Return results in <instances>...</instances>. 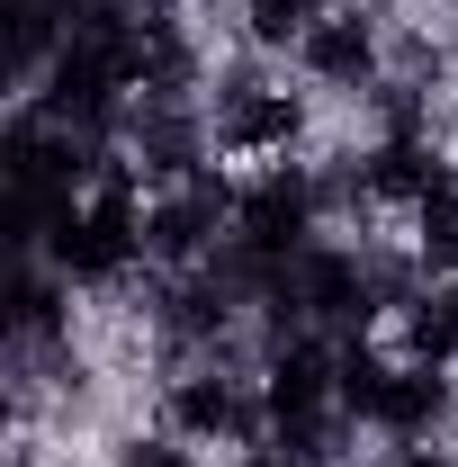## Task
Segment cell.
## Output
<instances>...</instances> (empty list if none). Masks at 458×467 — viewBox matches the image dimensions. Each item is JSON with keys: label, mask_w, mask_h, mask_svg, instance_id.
<instances>
[{"label": "cell", "mask_w": 458, "mask_h": 467, "mask_svg": "<svg viewBox=\"0 0 458 467\" xmlns=\"http://www.w3.org/2000/svg\"><path fill=\"white\" fill-rule=\"evenodd\" d=\"M46 252H55V270H63V279H117V270L144 252V216H135V198H126V189L109 180L90 207H63V216H55Z\"/></svg>", "instance_id": "6da1fadb"}, {"label": "cell", "mask_w": 458, "mask_h": 467, "mask_svg": "<svg viewBox=\"0 0 458 467\" xmlns=\"http://www.w3.org/2000/svg\"><path fill=\"white\" fill-rule=\"evenodd\" d=\"M306 225H315V189L306 180L270 171L243 207H234V234H243V252H261V261H279V252H297L306 243Z\"/></svg>", "instance_id": "7a4b0ae2"}, {"label": "cell", "mask_w": 458, "mask_h": 467, "mask_svg": "<svg viewBox=\"0 0 458 467\" xmlns=\"http://www.w3.org/2000/svg\"><path fill=\"white\" fill-rule=\"evenodd\" d=\"M324 396H342L333 359L297 342V350L279 359V368H270V422H279L287 441H315V422H324Z\"/></svg>", "instance_id": "3957f363"}, {"label": "cell", "mask_w": 458, "mask_h": 467, "mask_svg": "<svg viewBox=\"0 0 458 467\" xmlns=\"http://www.w3.org/2000/svg\"><path fill=\"white\" fill-rule=\"evenodd\" d=\"M216 216H225V189H216V180H189L180 198H162V207H153L144 243H153L162 261H189V252L207 243V225H216Z\"/></svg>", "instance_id": "277c9868"}, {"label": "cell", "mask_w": 458, "mask_h": 467, "mask_svg": "<svg viewBox=\"0 0 458 467\" xmlns=\"http://www.w3.org/2000/svg\"><path fill=\"white\" fill-rule=\"evenodd\" d=\"M216 135H225L234 153H270V144L297 135V99L287 90H234L225 117H216Z\"/></svg>", "instance_id": "5b68a950"}, {"label": "cell", "mask_w": 458, "mask_h": 467, "mask_svg": "<svg viewBox=\"0 0 458 467\" xmlns=\"http://www.w3.org/2000/svg\"><path fill=\"white\" fill-rule=\"evenodd\" d=\"M306 63H315L324 81H359V72L378 63V36H369V18H359V9H333V18H315V27H306Z\"/></svg>", "instance_id": "8992f818"}, {"label": "cell", "mask_w": 458, "mask_h": 467, "mask_svg": "<svg viewBox=\"0 0 458 467\" xmlns=\"http://www.w3.org/2000/svg\"><path fill=\"white\" fill-rule=\"evenodd\" d=\"M172 422L198 431V441H207V431H216V441H225V431H252V413H243V396H234L225 378H180L172 387Z\"/></svg>", "instance_id": "52a82bcc"}, {"label": "cell", "mask_w": 458, "mask_h": 467, "mask_svg": "<svg viewBox=\"0 0 458 467\" xmlns=\"http://www.w3.org/2000/svg\"><path fill=\"white\" fill-rule=\"evenodd\" d=\"M413 243L432 270H458V180H441L432 198H413Z\"/></svg>", "instance_id": "ba28073f"}, {"label": "cell", "mask_w": 458, "mask_h": 467, "mask_svg": "<svg viewBox=\"0 0 458 467\" xmlns=\"http://www.w3.org/2000/svg\"><path fill=\"white\" fill-rule=\"evenodd\" d=\"M369 189H378V198H432V189H441V162H432L422 144H387V153L369 162Z\"/></svg>", "instance_id": "9c48e42d"}, {"label": "cell", "mask_w": 458, "mask_h": 467, "mask_svg": "<svg viewBox=\"0 0 458 467\" xmlns=\"http://www.w3.org/2000/svg\"><path fill=\"white\" fill-rule=\"evenodd\" d=\"M404 350H413L422 368H441V359L458 350V296H432V306H413V315H404Z\"/></svg>", "instance_id": "30bf717a"}, {"label": "cell", "mask_w": 458, "mask_h": 467, "mask_svg": "<svg viewBox=\"0 0 458 467\" xmlns=\"http://www.w3.org/2000/svg\"><path fill=\"white\" fill-rule=\"evenodd\" d=\"M306 27H315V0H252V36L261 46H306Z\"/></svg>", "instance_id": "8fae6325"}, {"label": "cell", "mask_w": 458, "mask_h": 467, "mask_svg": "<svg viewBox=\"0 0 458 467\" xmlns=\"http://www.w3.org/2000/svg\"><path fill=\"white\" fill-rule=\"evenodd\" d=\"M117 467H189V450H180V441H126Z\"/></svg>", "instance_id": "7c38bea8"}, {"label": "cell", "mask_w": 458, "mask_h": 467, "mask_svg": "<svg viewBox=\"0 0 458 467\" xmlns=\"http://www.w3.org/2000/svg\"><path fill=\"white\" fill-rule=\"evenodd\" d=\"M396 467H458V459H441V450H404Z\"/></svg>", "instance_id": "4fadbf2b"}, {"label": "cell", "mask_w": 458, "mask_h": 467, "mask_svg": "<svg viewBox=\"0 0 458 467\" xmlns=\"http://www.w3.org/2000/svg\"><path fill=\"white\" fill-rule=\"evenodd\" d=\"M243 467H261V459H243Z\"/></svg>", "instance_id": "5bb4252c"}]
</instances>
